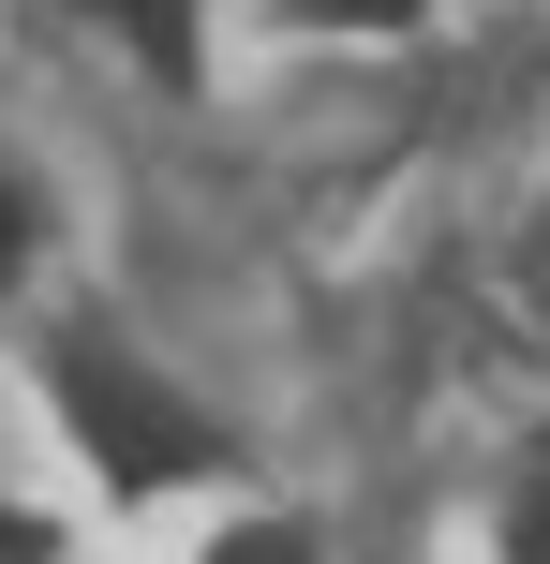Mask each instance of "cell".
I'll return each mask as SVG.
<instances>
[{
	"label": "cell",
	"instance_id": "8992f818",
	"mask_svg": "<svg viewBox=\"0 0 550 564\" xmlns=\"http://www.w3.org/2000/svg\"><path fill=\"white\" fill-rule=\"evenodd\" d=\"M0 564H45V520H15V506H0Z\"/></svg>",
	"mask_w": 550,
	"mask_h": 564
},
{
	"label": "cell",
	"instance_id": "7a4b0ae2",
	"mask_svg": "<svg viewBox=\"0 0 550 564\" xmlns=\"http://www.w3.org/2000/svg\"><path fill=\"white\" fill-rule=\"evenodd\" d=\"M105 15L149 45V75H194V15H179V0H105Z\"/></svg>",
	"mask_w": 550,
	"mask_h": 564
},
{
	"label": "cell",
	"instance_id": "52a82bcc",
	"mask_svg": "<svg viewBox=\"0 0 550 564\" xmlns=\"http://www.w3.org/2000/svg\"><path fill=\"white\" fill-rule=\"evenodd\" d=\"M0 268H15V194H0Z\"/></svg>",
	"mask_w": 550,
	"mask_h": 564
},
{
	"label": "cell",
	"instance_id": "6da1fadb",
	"mask_svg": "<svg viewBox=\"0 0 550 564\" xmlns=\"http://www.w3.org/2000/svg\"><path fill=\"white\" fill-rule=\"evenodd\" d=\"M60 416L105 446V476H134V490H164V476H208V416L194 401H164L149 371H119V357H60Z\"/></svg>",
	"mask_w": 550,
	"mask_h": 564
},
{
	"label": "cell",
	"instance_id": "3957f363",
	"mask_svg": "<svg viewBox=\"0 0 550 564\" xmlns=\"http://www.w3.org/2000/svg\"><path fill=\"white\" fill-rule=\"evenodd\" d=\"M208 564H313V535H283V520H238V535H208Z\"/></svg>",
	"mask_w": 550,
	"mask_h": 564
},
{
	"label": "cell",
	"instance_id": "5b68a950",
	"mask_svg": "<svg viewBox=\"0 0 550 564\" xmlns=\"http://www.w3.org/2000/svg\"><path fill=\"white\" fill-rule=\"evenodd\" d=\"M506 564H550V490H521V520H506Z\"/></svg>",
	"mask_w": 550,
	"mask_h": 564
},
{
	"label": "cell",
	"instance_id": "277c9868",
	"mask_svg": "<svg viewBox=\"0 0 550 564\" xmlns=\"http://www.w3.org/2000/svg\"><path fill=\"white\" fill-rule=\"evenodd\" d=\"M298 15H313V30H402L417 0H298Z\"/></svg>",
	"mask_w": 550,
	"mask_h": 564
}]
</instances>
